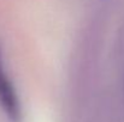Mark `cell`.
<instances>
[{
    "label": "cell",
    "instance_id": "6da1fadb",
    "mask_svg": "<svg viewBox=\"0 0 124 122\" xmlns=\"http://www.w3.org/2000/svg\"><path fill=\"white\" fill-rule=\"evenodd\" d=\"M0 105L2 107L6 115L12 121H19L22 115L19 99L4 67L1 49H0Z\"/></svg>",
    "mask_w": 124,
    "mask_h": 122
}]
</instances>
